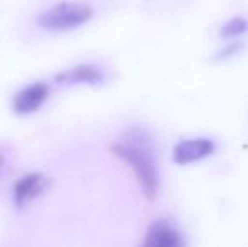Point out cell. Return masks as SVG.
<instances>
[{"mask_svg":"<svg viewBox=\"0 0 248 247\" xmlns=\"http://www.w3.org/2000/svg\"><path fill=\"white\" fill-rule=\"evenodd\" d=\"M111 152L134 169L144 195L149 200H154L159 191V171L154 159V146H139L122 141L111 146Z\"/></svg>","mask_w":248,"mask_h":247,"instance_id":"1","label":"cell"},{"mask_svg":"<svg viewBox=\"0 0 248 247\" xmlns=\"http://www.w3.org/2000/svg\"><path fill=\"white\" fill-rule=\"evenodd\" d=\"M93 17V9L88 3L62 2L37 16V26L46 31H71L86 24Z\"/></svg>","mask_w":248,"mask_h":247,"instance_id":"2","label":"cell"},{"mask_svg":"<svg viewBox=\"0 0 248 247\" xmlns=\"http://www.w3.org/2000/svg\"><path fill=\"white\" fill-rule=\"evenodd\" d=\"M49 97V86L44 82H36L24 86L20 92L14 95L12 109L19 115H29L39 110Z\"/></svg>","mask_w":248,"mask_h":247,"instance_id":"3","label":"cell"},{"mask_svg":"<svg viewBox=\"0 0 248 247\" xmlns=\"http://www.w3.org/2000/svg\"><path fill=\"white\" fill-rule=\"evenodd\" d=\"M145 247H186V239L174 224L167 220L154 222L147 231Z\"/></svg>","mask_w":248,"mask_h":247,"instance_id":"4","label":"cell"},{"mask_svg":"<svg viewBox=\"0 0 248 247\" xmlns=\"http://www.w3.org/2000/svg\"><path fill=\"white\" fill-rule=\"evenodd\" d=\"M54 82L59 86L100 85V83H103V71L96 65H78L58 73Z\"/></svg>","mask_w":248,"mask_h":247,"instance_id":"5","label":"cell"},{"mask_svg":"<svg viewBox=\"0 0 248 247\" xmlns=\"http://www.w3.org/2000/svg\"><path fill=\"white\" fill-rule=\"evenodd\" d=\"M215 142L209 139H189V141H181L174 146L172 159L177 165H189L194 161L208 158L215 152Z\"/></svg>","mask_w":248,"mask_h":247,"instance_id":"6","label":"cell"},{"mask_svg":"<svg viewBox=\"0 0 248 247\" xmlns=\"http://www.w3.org/2000/svg\"><path fill=\"white\" fill-rule=\"evenodd\" d=\"M49 185V180L41 173H29L24 175L22 178H19L16 181V185L12 188V197L14 203L17 207H22L27 201L34 200L36 197H39L44 190Z\"/></svg>","mask_w":248,"mask_h":247,"instance_id":"7","label":"cell"},{"mask_svg":"<svg viewBox=\"0 0 248 247\" xmlns=\"http://www.w3.org/2000/svg\"><path fill=\"white\" fill-rule=\"evenodd\" d=\"M247 27H248V24H247V20L243 19V17H235V19H232L230 22H226L225 26L221 27V31H219V36L225 37V39L236 37V36H240V34L245 33Z\"/></svg>","mask_w":248,"mask_h":247,"instance_id":"8","label":"cell"},{"mask_svg":"<svg viewBox=\"0 0 248 247\" xmlns=\"http://www.w3.org/2000/svg\"><path fill=\"white\" fill-rule=\"evenodd\" d=\"M243 48V43H232L228 44V46L225 48L223 51H219L218 56H216V60H225V58H230L233 56V54H236L240 49Z\"/></svg>","mask_w":248,"mask_h":247,"instance_id":"9","label":"cell"},{"mask_svg":"<svg viewBox=\"0 0 248 247\" xmlns=\"http://www.w3.org/2000/svg\"><path fill=\"white\" fill-rule=\"evenodd\" d=\"M142 247H145V246H142Z\"/></svg>","mask_w":248,"mask_h":247,"instance_id":"10","label":"cell"}]
</instances>
